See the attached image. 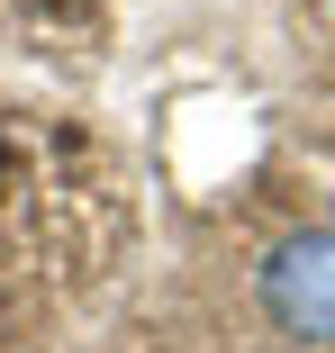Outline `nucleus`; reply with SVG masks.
I'll return each mask as SVG.
<instances>
[{
    "label": "nucleus",
    "mask_w": 335,
    "mask_h": 353,
    "mask_svg": "<svg viewBox=\"0 0 335 353\" xmlns=\"http://www.w3.org/2000/svg\"><path fill=\"white\" fill-rule=\"evenodd\" d=\"M263 317L290 344H335V227H290L263 254Z\"/></svg>",
    "instance_id": "1"
}]
</instances>
